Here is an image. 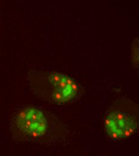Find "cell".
<instances>
[{"label": "cell", "mask_w": 139, "mask_h": 156, "mask_svg": "<svg viewBox=\"0 0 139 156\" xmlns=\"http://www.w3.org/2000/svg\"><path fill=\"white\" fill-rule=\"evenodd\" d=\"M30 88L37 98L57 105L75 100L79 87L68 75L57 72L31 70L28 75Z\"/></svg>", "instance_id": "1"}, {"label": "cell", "mask_w": 139, "mask_h": 156, "mask_svg": "<svg viewBox=\"0 0 139 156\" xmlns=\"http://www.w3.org/2000/svg\"><path fill=\"white\" fill-rule=\"evenodd\" d=\"M104 129L109 139H127L139 130V115L135 105L127 100H120L110 107L104 120Z\"/></svg>", "instance_id": "2"}, {"label": "cell", "mask_w": 139, "mask_h": 156, "mask_svg": "<svg viewBox=\"0 0 139 156\" xmlns=\"http://www.w3.org/2000/svg\"><path fill=\"white\" fill-rule=\"evenodd\" d=\"M47 122L43 112L34 106H26L12 117L10 130L13 138L18 141L36 140L47 130Z\"/></svg>", "instance_id": "3"}, {"label": "cell", "mask_w": 139, "mask_h": 156, "mask_svg": "<svg viewBox=\"0 0 139 156\" xmlns=\"http://www.w3.org/2000/svg\"><path fill=\"white\" fill-rule=\"evenodd\" d=\"M131 59L133 63L139 66V39L133 44L131 48Z\"/></svg>", "instance_id": "4"}]
</instances>
